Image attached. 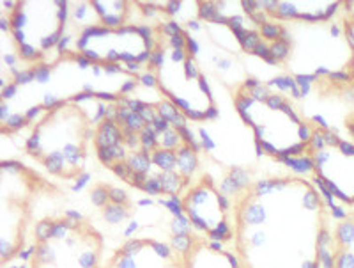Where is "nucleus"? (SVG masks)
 I'll list each match as a JSON object with an SVG mask.
<instances>
[{"mask_svg": "<svg viewBox=\"0 0 354 268\" xmlns=\"http://www.w3.org/2000/svg\"><path fill=\"white\" fill-rule=\"evenodd\" d=\"M243 268H320L324 205L301 179H264L239 201L234 226Z\"/></svg>", "mask_w": 354, "mask_h": 268, "instance_id": "1", "label": "nucleus"}, {"mask_svg": "<svg viewBox=\"0 0 354 268\" xmlns=\"http://www.w3.org/2000/svg\"><path fill=\"white\" fill-rule=\"evenodd\" d=\"M103 238L80 213L36 226L30 268H101Z\"/></svg>", "mask_w": 354, "mask_h": 268, "instance_id": "2", "label": "nucleus"}, {"mask_svg": "<svg viewBox=\"0 0 354 268\" xmlns=\"http://www.w3.org/2000/svg\"><path fill=\"white\" fill-rule=\"evenodd\" d=\"M227 201L220 196L211 185H198L182 201V210L188 215V220L197 229L207 233L211 238H230L232 231L227 226L223 210Z\"/></svg>", "mask_w": 354, "mask_h": 268, "instance_id": "3", "label": "nucleus"}, {"mask_svg": "<svg viewBox=\"0 0 354 268\" xmlns=\"http://www.w3.org/2000/svg\"><path fill=\"white\" fill-rule=\"evenodd\" d=\"M106 268H186V261L167 243L138 238L124 243Z\"/></svg>", "mask_w": 354, "mask_h": 268, "instance_id": "4", "label": "nucleus"}, {"mask_svg": "<svg viewBox=\"0 0 354 268\" xmlns=\"http://www.w3.org/2000/svg\"><path fill=\"white\" fill-rule=\"evenodd\" d=\"M184 261L186 268H243L236 256L223 251L220 243L206 240H191Z\"/></svg>", "mask_w": 354, "mask_h": 268, "instance_id": "5", "label": "nucleus"}, {"mask_svg": "<svg viewBox=\"0 0 354 268\" xmlns=\"http://www.w3.org/2000/svg\"><path fill=\"white\" fill-rule=\"evenodd\" d=\"M124 142V133L121 130V126H117L115 121H108L105 119L99 128H97V133L94 137V144L96 148H114V146H121Z\"/></svg>", "mask_w": 354, "mask_h": 268, "instance_id": "6", "label": "nucleus"}, {"mask_svg": "<svg viewBox=\"0 0 354 268\" xmlns=\"http://www.w3.org/2000/svg\"><path fill=\"white\" fill-rule=\"evenodd\" d=\"M195 167H197V155H195L193 149L186 144L177 149V170H179V174L188 178V176H191Z\"/></svg>", "mask_w": 354, "mask_h": 268, "instance_id": "7", "label": "nucleus"}, {"mask_svg": "<svg viewBox=\"0 0 354 268\" xmlns=\"http://www.w3.org/2000/svg\"><path fill=\"white\" fill-rule=\"evenodd\" d=\"M151 160L154 165L160 167L163 172H172L177 169V153L176 151H169V149H154L151 155Z\"/></svg>", "mask_w": 354, "mask_h": 268, "instance_id": "8", "label": "nucleus"}, {"mask_svg": "<svg viewBox=\"0 0 354 268\" xmlns=\"http://www.w3.org/2000/svg\"><path fill=\"white\" fill-rule=\"evenodd\" d=\"M128 163H130V167L135 172H149V169H151V157H149V153H145V151H136V153H133L130 157V160H128Z\"/></svg>", "mask_w": 354, "mask_h": 268, "instance_id": "9", "label": "nucleus"}, {"mask_svg": "<svg viewBox=\"0 0 354 268\" xmlns=\"http://www.w3.org/2000/svg\"><path fill=\"white\" fill-rule=\"evenodd\" d=\"M282 32L283 29L280 25H276V21H267L264 25L261 27V34L264 39H269V41H278L282 38Z\"/></svg>", "mask_w": 354, "mask_h": 268, "instance_id": "10", "label": "nucleus"}, {"mask_svg": "<svg viewBox=\"0 0 354 268\" xmlns=\"http://www.w3.org/2000/svg\"><path fill=\"white\" fill-rule=\"evenodd\" d=\"M218 16V5L215 2H198V18L215 20Z\"/></svg>", "mask_w": 354, "mask_h": 268, "instance_id": "11", "label": "nucleus"}, {"mask_svg": "<svg viewBox=\"0 0 354 268\" xmlns=\"http://www.w3.org/2000/svg\"><path fill=\"white\" fill-rule=\"evenodd\" d=\"M269 47H271V55H273L276 60H283L287 55H289V52H291V45H289L287 41H282V39L271 43Z\"/></svg>", "mask_w": 354, "mask_h": 268, "instance_id": "12", "label": "nucleus"}, {"mask_svg": "<svg viewBox=\"0 0 354 268\" xmlns=\"http://www.w3.org/2000/svg\"><path fill=\"white\" fill-rule=\"evenodd\" d=\"M34 75H36V80H38L39 84H46V82H50V75H51L50 66L44 62H39L34 68Z\"/></svg>", "mask_w": 354, "mask_h": 268, "instance_id": "13", "label": "nucleus"}, {"mask_svg": "<svg viewBox=\"0 0 354 268\" xmlns=\"http://www.w3.org/2000/svg\"><path fill=\"white\" fill-rule=\"evenodd\" d=\"M27 123H29V121H27L25 115L16 114V115H11V117H9V119L5 121L4 124H7L9 130H20V128H21V126H25Z\"/></svg>", "mask_w": 354, "mask_h": 268, "instance_id": "14", "label": "nucleus"}, {"mask_svg": "<svg viewBox=\"0 0 354 268\" xmlns=\"http://www.w3.org/2000/svg\"><path fill=\"white\" fill-rule=\"evenodd\" d=\"M165 52L163 48H158L151 54V60H149V68H163Z\"/></svg>", "mask_w": 354, "mask_h": 268, "instance_id": "15", "label": "nucleus"}, {"mask_svg": "<svg viewBox=\"0 0 354 268\" xmlns=\"http://www.w3.org/2000/svg\"><path fill=\"white\" fill-rule=\"evenodd\" d=\"M136 78H138L140 82H142L143 85H149V87H156L158 85V78L154 73H143V75H136Z\"/></svg>", "mask_w": 354, "mask_h": 268, "instance_id": "16", "label": "nucleus"}, {"mask_svg": "<svg viewBox=\"0 0 354 268\" xmlns=\"http://www.w3.org/2000/svg\"><path fill=\"white\" fill-rule=\"evenodd\" d=\"M163 32L167 36H169V38H172V36H176V34H181L182 30H181V27L177 25V21H169V23H165L163 25Z\"/></svg>", "mask_w": 354, "mask_h": 268, "instance_id": "17", "label": "nucleus"}, {"mask_svg": "<svg viewBox=\"0 0 354 268\" xmlns=\"http://www.w3.org/2000/svg\"><path fill=\"white\" fill-rule=\"evenodd\" d=\"M106 190L105 188H96V190L92 192V197H94V201H96V205H103L106 201Z\"/></svg>", "mask_w": 354, "mask_h": 268, "instance_id": "18", "label": "nucleus"}, {"mask_svg": "<svg viewBox=\"0 0 354 268\" xmlns=\"http://www.w3.org/2000/svg\"><path fill=\"white\" fill-rule=\"evenodd\" d=\"M14 94H16V84H11V85H7V87H4V91H2V98L9 100V98H13Z\"/></svg>", "mask_w": 354, "mask_h": 268, "instance_id": "19", "label": "nucleus"}, {"mask_svg": "<svg viewBox=\"0 0 354 268\" xmlns=\"http://www.w3.org/2000/svg\"><path fill=\"white\" fill-rule=\"evenodd\" d=\"M200 137H202V146L206 149H213L215 148V142L209 139V135H207V132L206 130H200Z\"/></svg>", "mask_w": 354, "mask_h": 268, "instance_id": "20", "label": "nucleus"}, {"mask_svg": "<svg viewBox=\"0 0 354 268\" xmlns=\"http://www.w3.org/2000/svg\"><path fill=\"white\" fill-rule=\"evenodd\" d=\"M41 110H44V108H43V105H41V107H32V108H30V110L25 114L27 121H34L36 117L39 115V112H41Z\"/></svg>", "mask_w": 354, "mask_h": 268, "instance_id": "21", "label": "nucleus"}, {"mask_svg": "<svg viewBox=\"0 0 354 268\" xmlns=\"http://www.w3.org/2000/svg\"><path fill=\"white\" fill-rule=\"evenodd\" d=\"M110 196L114 197V201L115 203H119V205H121V203H123L124 201V192L123 190H119V188H112V190H110Z\"/></svg>", "mask_w": 354, "mask_h": 268, "instance_id": "22", "label": "nucleus"}, {"mask_svg": "<svg viewBox=\"0 0 354 268\" xmlns=\"http://www.w3.org/2000/svg\"><path fill=\"white\" fill-rule=\"evenodd\" d=\"M179 7H181V2H169L165 9H167L170 14H176L177 11H179Z\"/></svg>", "mask_w": 354, "mask_h": 268, "instance_id": "23", "label": "nucleus"}, {"mask_svg": "<svg viewBox=\"0 0 354 268\" xmlns=\"http://www.w3.org/2000/svg\"><path fill=\"white\" fill-rule=\"evenodd\" d=\"M135 80H130V82H126V84L121 87V94H126V93H130V91H133L135 89Z\"/></svg>", "mask_w": 354, "mask_h": 268, "instance_id": "24", "label": "nucleus"}, {"mask_svg": "<svg viewBox=\"0 0 354 268\" xmlns=\"http://www.w3.org/2000/svg\"><path fill=\"white\" fill-rule=\"evenodd\" d=\"M215 117H218V110L215 108V105L206 108V119H215Z\"/></svg>", "mask_w": 354, "mask_h": 268, "instance_id": "25", "label": "nucleus"}, {"mask_svg": "<svg viewBox=\"0 0 354 268\" xmlns=\"http://www.w3.org/2000/svg\"><path fill=\"white\" fill-rule=\"evenodd\" d=\"M87 179H88V174H80V178H78V181H76V185H75V190H80Z\"/></svg>", "mask_w": 354, "mask_h": 268, "instance_id": "26", "label": "nucleus"}, {"mask_svg": "<svg viewBox=\"0 0 354 268\" xmlns=\"http://www.w3.org/2000/svg\"><path fill=\"white\" fill-rule=\"evenodd\" d=\"M188 27H190V29H193V30H198V29H200V23H198L197 20L188 21Z\"/></svg>", "mask_w": 354, "mask_h": 268, "instance_id": "27", "label": "nucleus"}]
</instances>
